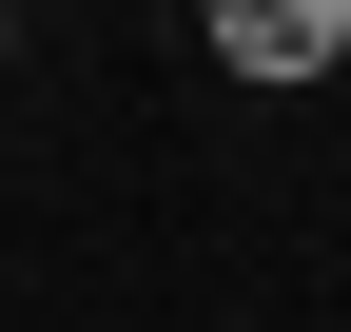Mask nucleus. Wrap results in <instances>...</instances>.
Masks as SVG:
<instances>
[{
	"label": "nucleus",
	"mask_w": 351,
	"mask_h": 332,
	"mask_svg": "<svg viewBox=\"0 0 351 332\" xmlns=\"http://www.w3.org/2000/svg\"><path fill=\"white\" fill-rule=\"evenodd\" d=\"M195 39L254 78V98H293V78H332V59H351V0H195Z\"/></svg>",
	"instance_id": "f257e3e1"
},
{
	"label": "nucleus",
	"mask_w": 351,
	"mask_h": 332,
	"mask_svg": "<svg viewBox=\"0 0 351 332\" xmlns=\"http://www.w3.org/2000/svg\"><path fill=\"white\" fill-rule=\"evenodd\" d=\"M0 59H20V0H0Z\"/></svg>",
	"instance_id": "f03ea898"
}]
</instances>
